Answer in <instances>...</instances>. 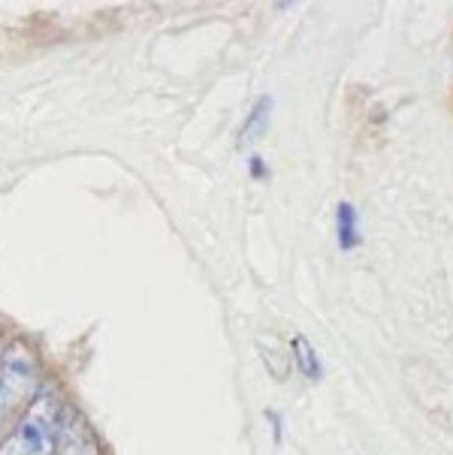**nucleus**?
I'll return each instance as SVG.
<instances>
[{
	"label": "nucleus",
	"mask_w": 453,
	"mask_h": 455,
	"mask_svg": "<svg viewBox=\"0 0 453 455\" xmlns=\"http://www.w3.org/2000/svg\"><path fill=\"white\" fill-rule=\"evenodd\" d=\"M336 238H339L342 251H354L363 242L357 227V208L351 203H339V208H336Z\"/></svg>",
	"instance_id": "obj_5"
},
{
	"label": "nucleus",
	"mask_w": 453,
	"mask_h": 455,
	"mask_svg": "<svg viewBox=\"0 0 453 455\" xmlns=\"http://www.w3.org/2000/svg\"><path fill=\"white\" fill-rule=\"evenodd\" d=\"M270 118H272V97H260L255 103V109L248 112V118L242 121L236 145H239V148H251L255 142H260V139L266 136V130H270Z\"/></svg>",
	"instance_id": "obj_4"
},
{
	"label": "nucleus",
	"mask_w": 453,
	"mask_h": 455,
	"mask_svg": "<svg viewBox=\"0 0 453 455\" xmlns=\"http://www.w3.org/2000/svg\"><path fill=\"white\" fill-rule=\"evenodd\" d=\"M290 350H294V359H296V368L303 371L305 377H311V380H320V359L318 353H314V347L305 341L303 335H296L294 341H290Z\"/></svg>",
	"instance_id": "obj_6"
},
{
	"label": "nucleus",
	"mask_w": 453,
	"mask_h": 455,
	"mask_svg": "<svg viewBox=\"0 0 453 455\" xmlns=\"http://www.w3.org/2000/svg\"><path fill=\"white\" fill-rule=\"evenodd\" d=\"M266 419L272 422V437H275V441H281V416L275 411H266Z\"/></svg>",
	"instance_id": "obj_7"
},
{
	"label": "nucleus",
	"mask_w": 453,
	"mask_h": 455,
	"mask_svg": "<svg viewBox=\"0 0 453 455\" xmlns=\"http://www.w3.org/2000/svg\"><path fill=\"white\" fill-rule=\"evenodd\" d=\"M64 398L55 383H43L28 411L15 419L10 435L0 441V455H55L64 419Z\"/></svg>",
	"instance_id": "obj_1"
},
{
	"label": "nucleus",
	"mask_w": 453,
	"mask_h": 455,
	"mask_svg": "<svg viewBox=\"0 0 453 455\" xmlns=\"http://www.w3.org/2000/svg\"><path fill=\"white\" fill-rule=\"evenodd\" d=\"M43 389V362L36 347L15 338L0 353V426L19 419Z\"/></svg>",
	"instance_id": "obj_2"
},
{
	"label": "nucleus",
	"mask_w": 453,
	"mask_h": 455,
	"mask_svg": "<svg viewBox=\"0 0 453 455\" xmlns=\"http://www.w3.org/2000/svg\"><path fill=\"white\" fill-rule=\"evenodd\" d=\"M55 455H97L94 435H91L88 422L82 419L79 411H64L61 419V437Z\"/></svg>",
	"instance_id": "obj_3"
},
{
	"label": "nucleus",
	"mask_w": 453,
	"mask_h": 455,
	"mask_svg": "<svg viewBox=\"0 0 453 455\" xmlns=\"http://www.w3.org/2000/svg\"><path fill=\"white\" fill-rule=\"evenodd\" d=\"M251 175H255V179L260 181V179H266V166H263V160H260V157H251Z\"/></svg>",
	"instance_id": "obj_8"
}]
</instances>
